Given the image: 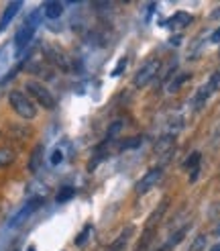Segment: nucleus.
<instances>
[{
    "label": "nucleus",
    "instance_id": "f257e3e1",
    "mask_svg": "<svg viewBox=\"0 0 220 251\" xmlns=\"http://www.w3.org/2000/svg\"><path fill=\"white\" fill-rule=\"evenodd\" d=\"M41 17H43V12L41 10H33L31 15L27 17V21H24L17 35H15V47H17V53L24 51V49L29 47V43L33 41V37H35V31L37 27H39V23H41Z\"/></svg>",
    "mask_w": 220,
    "mask_h": 251
},
{
    "label": "nucleus",
    "instance_id": "f03ea898",
    "mask_svg": "<svg viewBox=\"0 0 220 251\" xmlns=\"http://www.w3.org/2000/svg\"><path fill=\"white\" fill-rule=\"evenodd\" d=\"M167 204H169V200H167V198H163V200H161V204L157 206V210H153V215H151L149 219H147V223H145V231H143V237H141V241H139V245H137V249H134V251H143L147 245H149V241L153 239V235H155L157 225L161 223V219H163V215H165Z\"/></svg>",
    "mask_w": 220,
    "mask_h": 251
},
{
    "label": "nucleus",
    "instance_id": "7ed1b4c3",
    "mask_svg": "<svg viewBox=\"0 0 220 251\" xmlns=\"http://www.w3.org/2000/svg\"><path fill=\"white\" fill-rule=\"evenodd\" d=\"M8 102H10L12 110H15L19 117L29 119V121L37 117V106L33 104V100H31L27 94H22V92H19V90H12V92L8 94Z\"/></svg>",
    "mask_w": 220,
    "mask_h": 251
},
{
    "label": "nucleus",
    "instance_id": "20e7f679",
    "mask_svg": "<svg viewBox=\"0 0 220 251\" xmlns=\"http://www.w3.org/2000/svg\"><path fill=\"white\" fill-rule=\"evenodd\" d=\"M159 70H161V61H159V59L145 61V64L137 70V74H134V86H137V88H145L147 84H151L157 78Z\"/></svg>",
    "mask_w": 220,
    "mask_h": 251
},
{
    "label": "nucleus",
    "instance_id": "39448f33",
    "mask_svg": "<svg viewBox=\"0 0 220 251\" xmlns=\"http://www.w3.org/2000/svg\"><path fill=\"white\" fill-rule=\"evenodd\" d=\"M27 92L37 100V104H41L43 108H47V110H53V108H55V98H53V94L49 92L41 82H35V80L27 82Z\"/></svg>",
    "mask_w": 220,
    "mask_h": 251
},
{
    "label": "nucleus",
    "instance_id": "423d86ee",
    "mask_svg": "<svg viewBox=\"0 0 220 251\" xmlns=\"http://www.w3.org/2000/svg\"><path fill=\"white\" fill-rule=\"evenodd\" d=\"M43 53H45V57H47L49 64L57 66L59 70H64V72H67V70H69V59H67V55L59 49V45L45 43V45H43Z\"/></svg>",
    "mask_w": 220,
    "mask_h": 251
},
{
    "label": "nucleus",
    "instance_id": "0eeeda50",
    "mask_svg": "<svg viewBox=\"0 0 220 251\" xmlns=\"http://www.w3.org/2000/svg\"><path fill=\"white\" fill-rule=\"evenodd\" d=\"M161 178H163V168H161V166L151 168V170L141 178V182L137 184V188H134V190H137L139 196H143V194L149 192L153 186H157L159 182H161Z\"/></svg>",
    "mask_w": 220,
    "mask_h": 251
},
{
    "label": "nucleus",
    "instance_id": "6e6552de",
    "mask_svg": "<svg viewBox=\"0 0 220 251\" xmlns=\"http://www.w3.org/2000/svg\"><path fill=\"white\" fill-rule=\"evenodd\" d=\"M41 202H43V198H41V196H35V198H31L29 202H27V204H24V206H22V208L17 212V215L8 221V227H10V229H15V227H19V225H22V223L27 221V219L33 215V212H35L37 208L41 206Z\"/></svg>",
    "mask_w": 220,
    "mask_h": 251
},
{
    "label": "nucleus",
    "instance_id": "1a4fd4ad",
    "mask_svg": "<svg viewBox=\"0 0 220 251\" xmlns=\"http://www.w3.org/2000/svg\"><path fill=\"white\" fill-rule=\"evenodd\" d=\"M192 23V15L190 12H186V10H179V12H176L171 19H167V21H163V25L167 29H171V31H177V29H183V27H188V25Z\"/></svg>",
    "mask_w": 220,
    "mask_h": 251
},
{
    "label": "nucleus",
    "instance_id": "9d476101",
    "mask_svg": "<svg viewBox=\"0 0 220 251\" xmlns=\"http://www.w3.org/2000/svg\"><path fill=\"white\" fill-rule=\"evenodd\" d=\"M220 86V72H216L214 74V76H212V80L210 82H208L204 88H202V90L198 92V96H196V100H194V102H196V106H202L204 102H206V100H208V96H210L214 90H216V88Z\"/></svg>",
    "mask_w": 220,
    "mask_h": 251
},
{
    "label": "nucleus",
    "instance_id": "9b49d317",
    "mask_svg": "<svg viewBox=\"0 0 220 251\" xmlns=\"http://www.w3.org/2000/svg\"><path fill=\"white\" fill-rule=\"evenodd\" d=\"M21 8H22V2L21 0H15V2H10L6 8H4V12H2V19H0V31H4L8 25H10V21L15 19L19 12H21Z\"/></svg>",
    "mask_w": 220,
    "mask_h": 251
},
{
    "label": "nucleus",
    "instance_id": "f8f14e48",
    "mask_svg": "<svg viewBox=\"0 0 220 251\" xmlns=\"http://www.w3.org/2000/svg\"><path fill=\"white\" fill-rule=\"evenodd\" d=\"M41 12H43V17L55 21V19H59L61 15H64V4H61V2H55V0H49V2L43 4Z\"/></svg>",
    "mask_w": 220,
    "mask_h": 251
},
{
    "label": "nucleus",
    "instance_id": "ddd939ff",
    "mask_svg": "<svg viewBox=\"0 0 220 251\" xmlns=\"http://www.w3.org/2000/svg\"><path fill=\"white\" fill-rule=\"evenodd\" d=\"M183 168H186L190 172V182H196L198 180V174H200V153L196 151L188 157V161L183 164Z\"/></svg>",
    "mask_w": 220,
    "mask_h": 251
},
{
    "label": "nucleus",
    "instance_id": "4468645a",
    "mask_svg": "<svg viewBox=\"0 0 220 251\" xmlns=\"http://www.w3.org/2000/svg\"><path fill=\"white\" fill-rule=\"evenodd\" d=\"M132 231H134V227H132V225H129V227L116 237V239L112 241V245H110L106 251H122V249H125V245H127V241H129V237L132 235Z\"/></svg>",
    "mask_w": 220,
    "mask_h": 251
},
{
    "label": "nucleus",
    "instance_id": "2eb2a0df",
    "mask_svg": "<svg viewBox=\"0 0 220 251\" xmlns=\"http://www.w3.org/2000/svg\"><path fill=\"white\" fill-rule=\"evenodd\" d=\"M41 157H43V145H37L33 149V155H31V161H29V170L31 172H37L41 166Z\"/></svg>",
    "mask_w": 220,
    "mask_h": 251
},
{
    "label": "nucleus",
    "instance_id": "dca6fc26",
    "mask_svg": "<svg viewBox=\"0 0 220 251\" xmlns=\"http://www.w3.org/2000/svg\"><path fill=\"white\" fill-rule=\"evenodd\" d=\"M15 151L12 149H8V147H2L0 149V168H6V166H10L12 161H15Z\"/></svg>",
    "mask_w": 220,
    "mask_h": 251
},
{
    "label": "nucleus",
    "instance_id": "f3484780",
    "mask_svg": "<svg viewBox=\"0 0 220 251\" xmlns=\"http://www.w3.org/2000/svg\"><path fill=\"white\" fill-rule=\"evenodd\" d=\"M92 235V225H86V227L82 229V233L76 237V241H73V243H76L78 247H84L86 245V241H88V237Z\"/></svg>",
    "mask_w": 220,
    "mask_h": 251
},
{
    "label": "nucleus",
    "instance_id": "a211bd4d",
    "mask_svg": "<svg viewBox=\"0 0 220 251\" xmlns=\"http://www.w3.org/2000/svg\"><path fill=\"white\" fill-rule=\"evenodd\" d=\"M73 196H76V190H73L71 186H64L59 190V194H57V202H66V200H69Z\"/></svg>",
    "mask_w": 220,
    "mask_h": 251
},
{
    "label": "nucleus",
    "instance_id": "6ab92c4d",
    "mask_svg": "<svg viewBox=\"0 0 220 251\" xmlns=\"http://www.w3.org/2000/svg\"><path fill=\"white\" fill-rule=\"evenodd\" d=\"M204 245H206V237H204V235H198V237H196V241H194V245H192V249H190V251H200Z\"/></svg>",
    "mask_w": 220,
    "mask_h": 251
},
{
    "label": "nucleus",
    "instance_id": "aec40b11",
    "mask_svg": "<svg viewBox=\"0 0 220 251\" xmlns=\"http://www.w3.org/2000/svg\"><path fill=\"white\" fill-rule=\"evenodd\" d=\"M127 70V57H122V59H118V66H116V70H112V76L116 78V76H120L122 72Z\"/></svg>",
    "mask_w": 220,
    "mask_h": 251
},
{
    "label": "nucleus",
    "instance_id": "412c9836",
    "mask_svg": "<svg viewBox=\"0 0 220 251\" xmlns=\"http://www.w3.org/2000/svg\"><path fill=\"white\" fill-rule=\"evenodd\" d=\"M141 143V137H132V139H127L122 143V149H132V147H139Z\"/></svg>",
    "mask_w": 220,
    "mask_h": 251
},
{
    "label": "nucleus",
    "instance_id": "4be33fe9",
    "mask_svg": "<svg viewBox=\"0 0 220 251\" xmlns=\"http://www.w3.org/2000/svg\"><path fill=\"white\" fill-rule=\"evenodd\" d=\"M61 159H64V153H61L59 149H55V151L51 153V166H59Z\"/></svg>",
    "mask_w": 220,
    "mask_h": 251
},
{
    "label": "nucleus",
    "instance_id": "5701e85b",
    "mask_svg": "<svg viewBox=\"0 0 220 251\" xmlns=\"http://www.w3.org/2000/svg\"><path fill=\"white\" fill-rule=\"evenodd\" d=\"M186 78H188V76H179V78H177V82H171V84L167 86V90H169V92H174V90H177V88H179V86H181L183 82H186Z\"/></svg>",
    "mask_w": 220,
    "mask_h": 251
},
{
    "label": "nucleus",
    "instance_id": "b1692460",
    "mask_svg": "<svg viewBox=\"0 0 220 251\" xmlns=\"http://www.w3.org/2000/svg\"><path fill=\"white\" fill-rule=\"evenodd\" d=\"M120 125H122L120 121L112 123V127H110V131H108V137H106V139H108V141H110V139H112V137H114V135H116V133L120 131Z\"/></svg>",
    "mask_w": 220,
    "mask_h": 251
},
{
    "label": "nucleus",
    "instance_id": "393cba45",
    "mask_svg": "<svg viewBox=\"0 0 220 251\" xmlns=\"http://www.w3.org/2000/svg\"><path fill=\"white\" fill-rule=\"evenodd\" d=\"M210 41H212V43H220V29H216V31L212 33V37H210Z\"/></svg>",
    "mask_w": 220,
    "mask_h": 251
},
{
    "label": "nucleus",
    "instance_id": "a878e982",
    "mask_svg": "<svg viewBox=\"0 0 220 251\" xmlns=\"http://www.w3.org/2000/svg\"><path fill=\"white\" fill-rule=\"evenodd\" d=\"M212 251H220V245H216V247H212Z\"/></svg>",
    "mask_w": 220,
    "mask_h": 251
},
{
    "label": "nucleus",
    "instance_id": "bb28decb",
    "mask_svg": "<svg viewBox=\"0 0 220 251\" xmlns=\"http://www.w3.org/2000/svg\"><path fill=\"white\" fill-rule=\"evenodd\" d=\"M216 235H220V227H218V229H216Z\"/></svg>",
    "mask_w": 220,
    "mask_h": 251
},
{
    "label": "nucleus",
    "instance_id": "cd10ccee",
    "mask_svg": "<svg viewBox=\"0 0 220 251\" xmlns=\"http://www.w3.org/2000/svg\"><path fill=\"white\" fill-rule=\"evenodd\" d=\"M29 251H35V249H33V247H31V249H29Z\"/></svg>",
    "mask_w": 220,
    "mask_h": 251
}]
</instances>
